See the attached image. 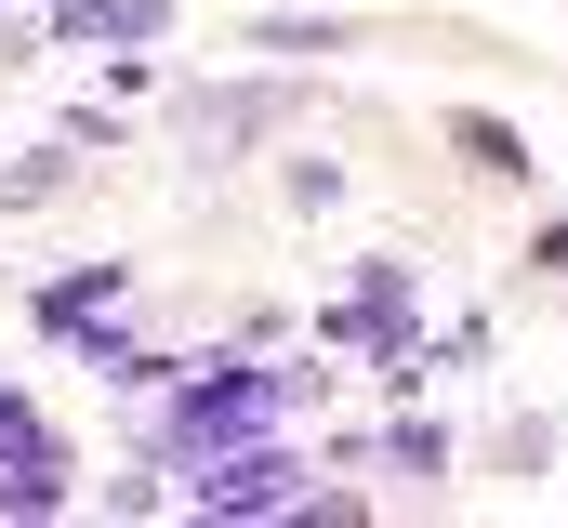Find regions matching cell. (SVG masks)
<instances>
[{"label": "cell", "instance_id": "obj_1", "mask_svg": "<svg viewBox=\"0 0 568 528\" xmlns=\"http://www.w3.org/2000/svg\"><path fill=\"white\" fill-rule=\"evenodd\" d=\"M331 396V370H265V357H185L172 384L145 396V449L159 463H199V449H239V436H278Z\"/></svg>", "mask_w": 568, "mask_h": 528}, {"label": "cell", "instance_id": "obj_2", "mask_svg": "<svg viewBox=\"0 0 568 528\" xmlns=\"http://www.w3.org/2000/svg\"><path fill=\"white\" fill-rule=\"evenodd\" d=\"M172 502H185V516H304V502H317V476H304V449H291V423H278V436L199 449Z\"/></svg>", "mask_w": 568, "mask_h": 528}, {"label": "cell", "instance_id": "obj_3", "mask_svg": "<svg viewBox=\"0 0 568 528\" xmlns=\"http://www.w3.org/2000/svg\"><path fill=\"white\" fill-rule=\"evenodd\" d=\"M80 502V463H67V436L27 409V396L0 384V516H67Z\"/></svg>", "mask_w": 568, "mask_h": 528}, {"label": "cell", "instance_id": "obj_4", "mask_svg": "<svg viewBox=\"0 0 568 528\" xmlns=\"http://www.w3.org/2000/svg\"><path fill=\"white\" fill-rule=\"evenodd\" d=\"M133 317V264H67V277H40V331L53 344H93V331H120Z\"/></svg>", "mask_w": 568, "mask_h": 528}, {"label": "cell", "instance_id": "obj_5", "mask_svg": "<svg viewBox=\"0 0 568 528\" xmlns=\"http://www.w3.org/2000/svg\"><path fill=\"white\" fill-rule=\"evenodd\" d=\"M291 120V93L278 80H239V93H185V145L199 159H225V145H252V132H278Z\"/></svg>", "mask_w": 568, "mask_h": 528}, {"label": "cell", "instance_id": "obj_6", "mask_svg": "<svg viewBox=\"0 0 568 528\" xmlns=\"http://www.w3.org/2000/svg\"><path fill=\"white\" fill-rule=\"evenodd\" d=\"M159 27H172V0H53V40H80V53L93 40H159Z\"/></svg>", "mask_w": 568, "mask_h": 528}, {"label": "cell", "instance_id": "obj_7", "mask_svg": "<svg viewBox=\"0 0 568 528\" xmlns=\"http://www.w3.org/2000/svg\"><path fill=\"white\" fill-rule=\"evenodd\" d=\"M449 145H463V172H489V185H529V132H516V120L463 106V120H449Z\"/></svg>", "mask_w": 568, "mask_h": 528}, {"label": "cell", "instance_id": "obj_8", "mask_svg": "<svg viewBox=\"0 0 568 528\" xmlns=\"http://www.w3.org/2000/svg\"><path fill=\"white\" fill-rule=\"evenodd\" d=\"M384 463H397V476H424V489H436V476H449V436H436V423H397V436H384Z\"/></svg>", "mask_w": 568, "mask_h": 528}, {"label": "cell", "instance_id": "obj_9", "mask_svg": "<svg viewBox=\"0 0 568 528\" xmlns=\"http://www.w3.org/2000/svg\"><path fill=\"white\" fill-rule=\"evenodd\" d=\"M529 264H542V277H568V225H542V252H529Z\"/></svg>", "mask_w": 568, "mask_h": 528}]
</instances>
